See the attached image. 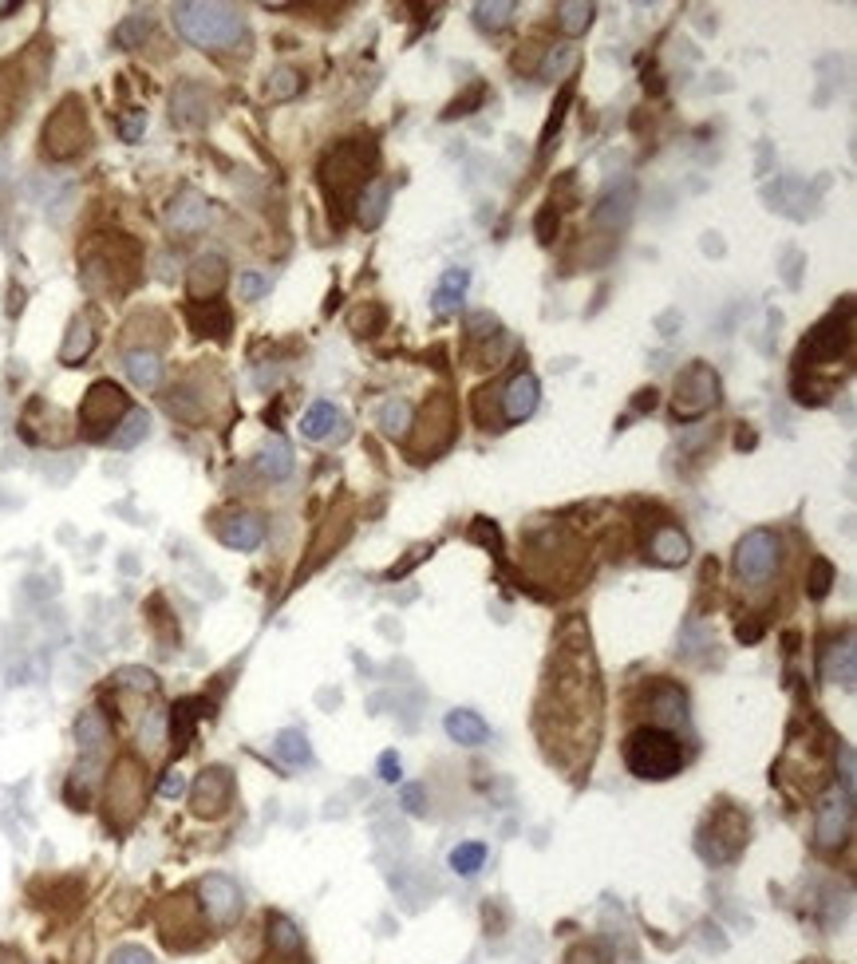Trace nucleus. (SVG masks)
<instances>
[{
  "label": "nucleus",
  "mask_w": 857,
  "mask_h": 964,
  "mask_svg": "<svg viewBox=\"0 0 857 964\" xmlns=\"http://www.w3.org/2000/svg\"><path fill=\"white\" fill-rule=\"evenodd\" d=\"M846 340H850L846 324H838V317H830V321L818 324V328L810 332V340L802 344V356H810V360H834Z\"/></svg>",
  "instance_id": "nucleus-12"
},
{
  "label": "nucleus",
  "mask_w": 857,
  "mask_h": 964,
  "mask_svg": "<svg viewBox=\"0 0 857 964\" xmlns=\"http://www.w3.org/2000/svg\"><path fill=\"white\" fill-rule=\"evenodd\" d=\"M147 32H151V12H131V16L115 28V44H119V48H139V44L147 40Z\"/></svg>",
  "instance_id": "nucleus-30"
},
{
  "label": "nucleus",
  "mask_w": 857,
  "mask_h": 964,
  "mask_svg": "<svg viewBox=\"0 0 857 964\" xmlns=\"http://www.w3.org/2000/svg\"><path fill=\"white\" fill-rule=\"evenodd\" d=\"M178 32L206 52H226L245 36V20L230 4H174Z\"/></svg>",
  "instance_id": "nucleus-2"
},
{
  "label": "nucleus",
  "mask_w": 857,
  "mask_h": 964,
  "mask_svg": "<svg viewBox=\"0 0 857 964\" xmlns=\"http://www.w3.org/2000/svg\"><path fill=\"white\" fill-rule=\"evenodd\" d=\"M688 554H692V542H688L684 530H676V526H660V530H656V538H652V558H656V562L680 565L688 562Z\"/></svg>",
  "instance_id": "nucleus-19"
},
{
  "label": "nucleus",
  "mask_w": 857,
  "mask_h": 964,
  "mask_svg": "<svg viewBox=\"0 0 857 964\" xmlns=\"http://www.w3.org/2000/svg\"><path fill=\"white\" fill-rule=\"evenodd\" d=\"M158 795H162V799H178V795H186V779H182L178 771H166V779L158 783Z\"/></svg>",
  "instance_id": "nucleus-43"
},
{
  "label": "nucleus",
  "mask_w": 857,
  "mask_h": 964,
  "mask_svg": "<svg viewBox=\"0 0 857 964\" xmlns=\"http://www.w3.org/2000/svg\"><path fill=\"white\" fill-rule=\"evenodd\" d=\"M111 964H155V957L147 949H139V945H123V949L111 953Z\"/></svg>",
  "instance_id": "nucleus-40"
},
{
  "label": "nucleus",
  "mask_w": 857,
  "mask_h": 964,
  "mask_svg": "<svg viewBox=\"0 0 857 964\" xmlns=\"http://www.w3.org/2000/svg\"><path fill=\"white\" fill-rule=\"evenodd\" d=\"M198 897H202V909L214 925H234L237 913H241V889L234 878L226 874H210L198 885Z\"/></svg>",
  "instance_id": "nucleus-7"
},
{
  "label": "nucleus",
  "mask_w": 857,
  "mask_h": 964,
  "mask_svg": "<svg viewBox=\"0 0 857 964\" xmlns=\"http://www.w3.org/2000/svg\"><path fill=\"white\" fill-rule=\"evenodd\" d=\"M143 131H147V115H143V111H131V115L119 119V135H123L127 143H135Z\"/></svg>",
  "instance_id": "nucleus-39"
},
{
  "label": "nucleus",
  "mask_w": 857,
  "mask_h": 964,
  "mask_svg": "<svg viewBox=\"0 0 857 964\" xmlns=\"http://www.w3.org/2000/svg\"><path fill=\"white\" fill-rule=\"evenodd\" d=\"M83 139H87L83 107H79L76 99H68V103L48 119V127H44V151H48L52 159H68V155H76L79 147H83Z\"/></svg>",
  "instance_id": "nucleus-6"
},
{
  "label": "nucleus",
  "mask_w": 857,
  "mask_h": 964,
  "mask_svg": "<svg viewBox=\"0 0 857 964\" xmlns=\"http://www.w3.org/2000/svg\"><path fill=\"white\" fill-rule=\"evenodd\" d=\"M16 8H20L16 0H4V4H0V16H8V12H16Z\"/></svg>",
  "instance_id": "nucleus-49"
},
{
  "label": "nucleus",
  "mask_w": 857,
  "mask_h": 964,
  "mask_svg": "<svg viewBox=\"0 0 857 964\" xmlns=\"http://www.w3.org/2000/svg\"><path fill=\"white\" fill-rule=\"evenodd\" d=\"M403 806H407L411 814H423V810H427V806H423V787H407V791H403Z\"/></svg>",
  "instance_id": "nucleus-48"
},
{
  "label": "nucleus",
  "mask_w": 857,
  "mask_h": 964,
  "mask_svg": "<svg viewBox=\"0 0 857 964\" xmlns=\"http://www.w3.org/2000/svg\"><path fill=\"white\" fill-rule=\"evenodd\" d=\"M190 321H194L198 332H210V336H226L230 332V313L218 301H198L190 309Z\"/></svg>",
  "instance_id": "nucleus-25"
},
{
  "label": "nucleus",
  "mask_w": 857,
  "mask_h": 964,
  "mask_svg": "<svg viewBox=\"0 0 857 964\" xmlns=\"http://www.w3.org/2000/svg\"><path fill=\"white\" fill-rule=\"evenodd\" d=\"M407 423H411V403H407V400L384 403V411H380V427H384L388 435H403V431H407Z\"/></svg>",
  "instance_id": "nucleus-34"
},
{
  "label": "nucleus",
  "mask_w": 857,
  "mask_h": 964,
  "mask_svg": "<svg viewBox=\"0 0 857 964\" xmlns=\"http://www.w3.org/2000/svg\"><path fill=\"white\" fill-rule=\"evenodd\" d=\"M482 862H486V846H482V842H459V846L451 850V870H455L459 878H474V874L482 870Z\"/></svg>",
  "instance_id": "nucleus-28"
},
{
  "label": "nucleus",
  "mask_w": 857,
  "mask_h": 964,
  "mask_svg": "<svg viewBox=\"0 0 857 964\" xmlns=\"http://www.w3.org/2000/svg\"><path fill=\"white\" fill-rule=\"evenodd\" d=\"M237 293H241V301H257V297L269 293V277L265 273H241L237 277Z\"/></svg>",
  "instance_id": "nucleus-37"
},
{
  "label": "nucleus",
  "mask_w": 857,
  "mask_h": 964,
  "mask_svg": "<svg viewBox=\"0 0 857 964\" xmlns=\"http://www.w3.org/2000/svg\"><path fill=\"white\" fill-rule=\"evenodd\" d=\"M356 206H360V222H364V226H380L384 214H388V182L364 186V194H360Z\"/></svg>",
  "instance_id": "nucleus-27"
},
{
  "label": "nucleus",
  "mask_w": 857,
  "mask_h": 964,
  "mask_svg": "<svg viewBox=\"0 0 857 964\" xmlns=\"http://www.w3.org/2000/svg\"><path fill=\"white\" fill-rule=\"evenodd\" d=\"M147 431H151V415L147 411H127L123 419H119V431H111L107 439L115 443V447H135V443H143L147 439Z\"/></svg>",
  "instance_id": "nucleus-23"
},
{
  "label": "nucleus",
  "mask_w": 857,
  "mask_h": 964,
  "mask_svg": "<svg viewBox=\"0 0 857 964\" xmlns=\"http://www.w3.org/2000/svg\"><path fill=\"white\" fill-rule=\"evenodd\" d=\"M222 281H226V265H222L218 253H206V257L194 261V269H190V293H194L198 301H202V297H214V293L222 289Z\"/></svg>",
  "instance_id": "nucleus-16"
},
{
  "label": "nucleus",
  "mask_w": 857,
  "mask_h": 964,
  "mask_svg": "<svg viewBox=\"0 0 857 964\" xmlns=\"http://www.w3.org/2000/svg\"><path fill=\"white\" fill-rule=\"evenodd\" d=\"M230 791H234V783H230V771H222V767H210V771H202V775H198V783H194V791H190L194 814H202V818H214V814H222V810L230 806Z\"/></svg>",
  "instance_id": "nucleus-9"
},
{
  "label": "nucleus",
  "mask_w": 857,
  "mask_h": 964,
  "mask_svg": "<svg viewBox=\"0 0 857 964\" xmlns=\"http://www.w3.org/2000/svg\"><path fill=\"white\" fill-rule=\"evenodd\" d=\"M273 751H277V759L289 763V767H305L312 759V747L309 739H305V731H281L277 743H273Z\"/></svg>",
  "instance_id": "nucleus-26"
},
{
  "label": "nucleus",
  "mask_w": 857,
  "mask_h": 964,
  "mask_svg": "<svg viewBox=\"0 0 857 964\" xmlns=\"http://www.w3.org/2000/svg\"><path fill=\"white\" fill-rule=\"evenodd\" d=\"M119 684H123V688H135V692H155L158 688L155 672H147V668H123V672H119Z\"/></svg>",
  "instance_id": "nucleus-38"
},
{
  "label": "nucleus",
  "mask_w": 857,
  "mask_h": 964,
  "mask_svg": "<svg viewBox=\"0 0 857 964\" xmlns=\"http://www.w3.org/2000/svg\"><path fill=\"white\" fill-rule=\"evenodd\" d=\"M822 672H826V680H842L846 688L854 684V644H834L830 652H826V660H822Z\"/></svg>",
  "instance_id": "nucleus-24"
},
{
  "label": "nucleus",
  "mask_w": 857,
  "mask_h": 964,
  "mask_svg": "<svg viewBox=\"0 0 857 964\" xmlns=\"http://www.w3.org/2000/svg\"><path fill=\"white\" fill-rule=\"evenodd\" d=\"M218 534H222V542L234 546V550H257L261 538H265V526H261L257 514H234V518L222 522Z\"/></svg>",
  "instance_id": "nucleus-14"
},
{
  "label": "nucleus",
  "mask_w": 857,
  "mask_h": 964,
  "mask_svg": "<svg viewBox=\"0 0 857 964\" xmlns=\"http://www.w3.org/2000/svg\"><path fill=\"white\" fill-rule=\"evenodd\" d=\"M850 822H854V791L842 783L834 787L822 803H818V822H814V838L822 850H838L850 834Z\"/></svg>",
  "instance_id": "nucleus-3"
},
{
  "label": "nucleus",
  "mask_w": 857,
  "mask_h": 964,
  "mask_svg": "<svg viewBox=\"0 0 857 964\" xmlns=\"http://www.w3.org/2000/svg\"><path fill=\"white\" fill-rule=\"evenodd\" d=\"M269 941H273L277 953H297L301 949V933H297V925L289 917H273L269 921Z\"/></svg>",
  "instance_id": "nucleus-33"
},
{
  "label": "nucleus",
  "mask_w": 857,
  "mask_h": 964,
  "mask_svg": "<svg viewBox=\"0 0 857 964\" xmlns=\"http://www.w3.org/2000/svg\"><path fill=\"white\" fill-rule=\"evenodd\" d=\"M301 91V76L293 72V68H277L273 72V83H269V95L273 99H289V95H297Z\"/></svg>",
  "instance_id": "nucleus-36"
},
{
  "label": "nucleus",
  "mask_w": 857,
  "mask_h": 964,
  "mask_svg": "<svg viewBox=\"0 0 857 964\" xmlns=\"http://www.w3.org/2000/svg\"><path fill=\"white\" fill-rule=\"evenodd\" d=\"M257 467H261V475H269V479H289V475H293V451H289V443H285V439H269V443L261 447V455H257Z\"/></svg>",
  "instance_id": "nucleus-21"
},
{
  "label": "nucleus",
  "mask_w": 857,
  "mask_h": 964,
  "mask_svg": "<svg viewBox=\"0 0 857 964\" xmlns=\"http://www.w3.org/2000/svg\"><path fill=\"white\" fill-rule=\"evenodd\" d=\"M482 95H486V87H482V83H474V87H470L467 95H463V99H455V103H451V111H447V119H455V115H467V107H474V103H478Z\"/></svg>",
  "instance_id": "nucleus-44"
},
{
  "label": "nucleus",
  "mask_w": 857,
  "mask_h": 964,
  "mask_svg": "<svg viewBox=\"0 0 857 964\" xmlns=\"http://www.w3.org/2000/svg\"><path fill=\"white\" fill-rule=\"evenodd\" d=\"M170 115H174L182 127H198V123H206V95H202V87L182 83V87L174 91V99H170Z\"/></svg>",
  "instance_id": "nucleus-18"
},
{
  "label": "nucleus",
  "mask_w": 857,
  "mask_h": 964,
  "mask_svg": "<svg viewBox=\"0 0 857 964\" xmlns=\"http://www.w3.org/2000/svg\"><path fill=\"white\" fill-rule=\"evenodd\" d=\"M91 344H95V332H91V324H87V321H76V324H72V332H68V340H64V352H60V360H64V364H76V360H83V356L91 352Z\"/></svg>",
  "instance_id": "nucleus-31"
},
{
  "label": "nucleus",
  "mask_w": 857,
  "mask_h": 964,
  "mask_svg": "<svg viewBox=\"0 0 857 964\" xmlns=\"http://www.w3.org/2000/svg\"><path fill=\"white\" fill-rule=\"evenodd\" d=\"M514 12H518V8H514L510 0H498V4H474V24H478L482 32H498V28L510 24Z\"/></svg>",
  "instance_id": "nucleus-29"
},
{
  "label": "nucleus",
  "mask_w": 857,
  "mask_h": 964,
  "mask_svg": "<svg viewBox=\"0 0 857 964\" xmlns=\"http://www.w3.org/2000/svg\"><path fill=\"white\" fill-rule=\"evenodd\" d=\"M569 964H613V961H609L605 949H597V945H581V949L569 953Z\"/></svg>",
  "instance_id": "nucleus-41"
},
{
  "label": "nucleus",
  "mask_w": 857,
  "mask_h": 964,
  "mask_svg": "<svg viewBox=\"0 0 857 964\" xmlns=\"http://www.w3.org/2000/svg\"><path fill=\"white\" fill-rule=\"evenodd\" d=\"M443 727H447V735H451L455 743H463V747H478V743H486V735H490L486 720H482L478 712H470V708H455V712H447Z\"/></svg>",
  "instance_id": "nucleus-15"
},
{
  "label": "nucleus",
  "mask_w": 857,
  "mask_h": 964,
  "mask_svg": "<svg viewBox=\"0 0 857 964\" xmlns=\"http://www.w3.org/2000/svg\"><path fill=\"white\" fill-rule=\"evenodd\" d=\"M470 289V273L467 269H447L443 277H439V285H435V313L439 317H447V313H455L459 305H463V297H467Z\"/></svg>",
  "instance_id": "nucleus-17"
},
{
  "label": "nucleus",
  "mask_w": 857,
  "mask_h": 964,
  "mask_svg": "<svg viewBox=\"0 0 857 964\" xmlns=\"http://www.w3.org/2000/svg\"><path fill=\"white\" fill-rule=\"evenodd\" d=\"M830 581H834V569H830V562H814V585H810V593H814V597H826Z\"/></svg>",
  "instance_id": "nucleus-45"
},
{
  "label": "nucleus",
  "mask_w": 857,
  "mask_h": 964,
  "mask_svg": "<svg viewBox=\"0 0 857 964\" xmlns=\"http://www.w3.org/2000/svg\"><path fill=\"white\" fill-rule=\"evenodd\" d=\"M344 431V415H340V407H332V403H312L309 411H305V419H301V435L305 439H312V443H320V439H332V435H340Z\"/></svg>",
  "instance_id": "nucleus-13"
},
{
  "label": "nucleus",
  "mask_w": 857,
  "mask_h": 964,
  "mask_svg": "<svg viewBox=\"0 0 857 964\" xmlns=\"http://www.w3.org/2000/svg\"><path fill=\"white\" fill-rule=\"evenodd\" d=\"M715 392H719V380H715L711 368H703V364L688 368V372L680 376V384H676V415L692 419V415L707 411V407L715 403Z\"/></svg>",
  "instance_id": "nucleus-8"
},
{
  "label": "nucleus",
  "mask_w": 857,
  "mask_h": 964,
  "mask_svg": "<svg viewBox=\"0 0 857 964\" xmlns=\"http://www.w3.org/2000/svg\"><path fill=\"white\" fill-rule=\"evenodd\" d=\"M553 230H557V214H553V210H542V214H538V238L553 241Z\"/></svg>",
  "instance_id": "nucleus-47"
},
{
  "label": "nucleus",
  "mask_w": 857,
  "mask_h": 964,
  "mask_svg": "<svg viewBox=\"0 0 857 964\" xmlns=\"http://www.w3.org/2000/svg\"><path fill=\"white\" fill-rule=\"evenodd\" d=\"M123 368H127V376H131L135 388H158V380H162V360H158L155 352H147V348L127 352V356H123Z\"/></svg>",
  "instance_id": "nucleus-20"
},
{
  "label": "nucleus",
  "mask_w": 857,
  "mask_h": 964,
  "mask_svg": "<svg viewBox=\"0 0 857 964\" xmlns=\"http://www.w3.org/2000/svg\"><path fill=\"white\" fill-rule=\"evenodd\" d=\"M573 60H577V48H573V44H557V48H553V52L546 56V68H542V76H549V80L565 76V72L573 68Z\"/></svg>",
  "instance_id": "nucleus-35"
},
{
  "label": "nucleus",
  "mask_w": 857,
  "mask_h": 964,
  "mask_svg": "<svg viewBox=\"0 0 857 964\" xmlns=\"http://www.w3.org/2000/svg\"><path fill=\"white\" fill-rule=\"evenodd\" d=\"M380 779H384V783H399V779H403V763H399L395 751H384V755H380Z\"/></svg>",
  "instance_id": "nucleus-42"
},
{
  "label": "nucleus",
  "mask_w": 857,
  "mask_h": 964,
  "mask_svg": "<svg viewBox=\"0 0 857 964\" xmlns=\"http://www.w3.org/2000/svg\"><path fill=\"white\" fill-rule=\"evenodd\" d=\"M775 565H779V538L771 530L743 534V542L735 546V569H739L743 581L759 585V581H767L775 573Z\"/></svg>",
  "instance_id": "nucleus-5"
},
{
  "label": "nucleus",
  "mask_w": 857,
  "mask_h": 964,
  "mask_svg": "<svg viewBox=\"0 0 857 964\" xmlns=\"http://www.w3.org/2000/svg\"><path fill=\"white\" fill-rule=\"evenodd\" d=\"M123 415H127V396H123L111 380L91 384L87 400L79 407V419H83L87 435H95V439H99V435H111V427H115Z\"/></svg>",
  "instance_id": "nucleus-4"
},
{
  "label": "nucleus",
  "mask_w": 857,
  "mask_h": 964,
  "mask_svg": "<svg viewBox=\"0 0 857 964\" xmlns=\"http://www.w3.org/2000/svg\"><path fill=\"white\" fill-rule=\"evenodd\" d=\"M565 103H569V87H561V95H557V111H553V119L546 123V147H549V139H553V131L561 127V111H565Z\"/></svg>",
  "instance_id": "nucleus-46"
},
{
  "label": "nucleus",
  "mask_w": 857,
  "mask_h": 964,
  "mask_svg": "<svg viewBox=\"0 0 857 964\" xmlns=\"http://www.w3.org/2000/svg\"><path fill=\"white\" fill-rule=\"evenodd\" d=\"M166 222H170L178 234H198V230L210 222V206H206V198H202L198 190H182V194L170 202Z\"/></svg>",
  "instance_id": "nucleus-10"
},
{
  "label": "nucleus",
  "mask_w": 857,
  "mask_h": 964,
  "mask_svg": "<svg viewBox=\"0 0 857 964\" xmlns=\"http://www.w3.org/2000/svg\"><path fill=\"white\" fill-rule=\"evenodd\" d=\"M107 720L99 716V712H83L76 720V743L83 755H95V751H103V743H107Z\"/></svg>",
  "instance_id": "nucleus-22"
},
{
  "label": "nucleus",
  "mask_w": 857,
  "mask_h": 964,
  "mask_svg": "<svg viewBox=\"0 0 857 964\" xmlns=\"http://www.w3.org/2000/svg\"><path fill=\"white\" fill-rule=\"evenodd\" d=\"M593 12H597L593 4H557V24H561V32L577 36L593 24Z\"/></svg>",
  "instance_id": "nucleus-32"
},
{
  "label": "nucleus",
  "mask_w": 857,
  "mask_h": 964,
  "mask_svg": "<svg viewBox=\"0 0 857 964\" xmlns=\"http://www.w3.org/2000/svg\"><path fill=\"white\" fill-rule=\"evenodd\" d=\"M534 407H538V380L530 372H522L502 392V415H506V423H522L534 415Z\"/></svg>",
  "instance_id": "nucleus-11"
},
{
  "label": "nucleus",
  "mask_w": 857,
  "mask_h": 964,
  "mask_svg": "<svg viewBox=\"0 0 857 964\" xmlns=\"http://www.w3.org/2000/svg\"><path fill=\"white\" fill-rule=\"evenodd\" d=\"M624 767L644 783H664V779L680 775L684 747L668 727H636L624 739Z\"/></svg>",
  "instance_id": "nucleus-1"
}]
</instances>
